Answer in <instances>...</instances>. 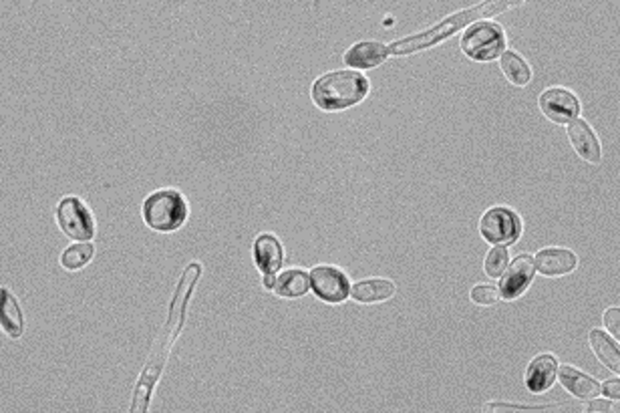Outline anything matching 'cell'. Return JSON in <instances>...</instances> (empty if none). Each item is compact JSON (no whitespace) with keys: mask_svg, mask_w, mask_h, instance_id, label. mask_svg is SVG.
<instances>
[{"mask_svg":"<svg viewBox=\"0 0 620 413\" xmlns=\"http://www.w3.org/2000/svg\"><path fill=\"white\" fill-rule=\"evenodd\" d=\"M199 277H202V265H199V262H190L186 270L181 272L176 293H173L171 296L168 319H165L163 327L155 335L150 355H147V361L143 365V371L142 375H139L137 388L134 391V401H131V408H129L131 413L134 411L143 413L147 411V408H150L155 383L157 380H160L165 363H168L170 351L173 345H176L180 331L183 329V323H186L190 296L191 293H194V286L199 280Z\"/></svg>","mask_w":620,"mask_h":413,"instance_id":"1","label":"cell"},{"mask_svg":"<svg viewBox=\"0 0 620 413\" xmlns=\"http://www.w3.org/2000/svg\"><path fill=\"white\" fill-rule=\"evenodd\" d=\"M518 5L520 3H479L476 6L466 8V11L448 16V19H443L441 23L433 24L431 29L412 34V37L401 39L397 42H393V45H387L389 55L403 57V55H413V52H419V51L431 49V47L438 45V42L448 41L451 34H456L458 31L464 29V26H467L469 23L486 19V16H492V14H500L504 11H508V8H514Z\"/></svg>","mask_w":620,"mask_h":413,"instance_id":"2","label":"cell"},{"mask_svg":"<svg viewBox=\"0 0 620 413\" xmlns=\"http://www.w3.org/2000/svg\"><path fill=\"white\" fill-rule=\"evenodd\" d=\"M369 89V77H365L359 71H351V69H340V71L320 75L312 83L310 98L319 109L338 113L365 101Z\"/></svg>","mask_w":620,"mask_h":413,"instance_id":"3","label":"cell"},{"mask_svg":"<svg viewBox=\"0 0 620 413\" xmlns=\"http://www.w3.org/2000/svg\"><path fill=\"white\" fill-rule=\"evenodd\" d=\"M190 206L186 196L173 188L152 192L142 204V218L155 232H176L188 222Z\"/></svg>","mask_w":620,"mask_h":413,"instance_id":"4","label":"cell"},{"mask_svg":"<svg viewBox=\"0 0 620 413\" xmlns=\"http://www.w3.org/2000/svg\"><path fill=\"white\" fill-rule=\"evenodd\" d=\"M461 51L471 61L487 63L505 52V33L500 24L492 21L471 24L461 37Z\"/></svg>","mask_w":620,"mask_h":413,"instance_id":"5","label":"cell"},{"mask_svg":"<svg viewBox=\"0 0 620 413\" xmlns=\"http://www.w3.org/2000/svg\"><path fill=\"white\" fill-rule=\"evenodd\" d=\"M55 220L59 230L71 240L91 242L97 232L95 216L81 198L63 196L55 208Z\"/></svg>","mask_w":620,"mask_h":413,"instance_id":"6","label":"cell"},{"mask_svg":"<svg viewBox=\"0 0 620 413\" xmlns=\"http://www.w3.org/2000/svg\"><path fill=\"white\" fill-rule=\"evenodd\" d=\"M523 224L518 212L508 206H494L479 220V234L484 240L500 246H510L520 240Z\"/></svg>","mask_w":620,"mask_h":413,"instance_id":"7","label":"cell"},{"mask_svg":"<svg viewBox=\"0 0 620 413\" xmlns=\"http://www.w3.org/2000/svg\"><path fill=\"white\" fill-rule=\"evenodd\" d=\"M310 291L329 305H340L351 296V283L343 270L333 265H319L310 270Z\"/></svg>","mask_w":620,"mask_h":413,"instance_id":"8","label":"cell"},{"mask_svg":"<svg viewBox=\"0 0 620 413\" xmlns=\"http://www.w3.org/2000/svg\"><path fill=\"white\" fill-rule=\"evenodd\" d=\"M536 275V262L534 257L530 254H520V257L514 258L508 268L504 270V275L500 277V296L505 301H514V298L522 296L528 291V286L532 283V278Z\"/></svg>","mask_w":620,"mask_h":413,"instance_id":"9","label":"cell"},{"mask_svg":"<svg viewBox=\"0 0 620 413\" xmlns=\"http://www.w3.org/2000/svg\"><path fill=\"white\" fill-rule=\"evenodd\" d=\"M540 111L554 123H570L580 113V101L564 87H550L540 95Z\"/></svg>","mask_w":620,"mask_h":413,"instance_id":"10","label":"cell"},{"mask_svg":"<svg viewBox=\"0 0 620 413\" xmlns=\"http://www.w3.org/2000/svg\"><path fill=\"white\" fill-rule=\"evenodd\" d=\"M252 252H254V262L262 277L278 275V270L284 265V246L274 234H258Z\"/></svg>","mask_w":620,"mask_h":413,"instance_id":"11","label":"cell"},{"mask_svg":"<svg viewBox=\"0 0 620 413\" xmlns=\"http://www.w3.org/2000/svg\"><path fill=\"white\" fill-rule=\"evenodd\" d=\"M566 134H569L570 144L574 147V152L578 154L584 162L588 164H600L602 160V147L595 131L588 126L584 119H574L566 127Z\"/></svg>","mask_w":620,"mask_h":413,"instance_id":"12","label":"cell"},{"mask_svg":"<svg viewBox=\"0 0 620 413\" xmlns=\"http://www.w3.org/2000/svg\"><path fill=\"white\" fill-rule=\"evenodd\" d=\"M558 375V359L552 353H542L532 359L523 383L532 393H544L552 388Z\"/></svg>","mask_w":620,"mask_h":413,"instance_id":"13","label":"cell"},{"mask_svg":"<svg viewBox=\"0 0 620 413\" xmlns=\"http://www.w3.org/2000/svg\"><path fill=\"white\" fill-rule=\"evenodd\" d=\"M389 57L387 45L379 41H361L345 51L343 61L353 69H375L385 63Z\"/></svg>","mask_w":620,"mask_h":413,"instance_id":"14","label":"cell"},{"mask_svg":"<svg viewBox=\"0 0 620 413\" xmlns=\"http://www.w3.org/2000/svg\"><path fill=\"white\" fill-rule=\"evenodd\" d=\"M536 268L544 277H564L578 265V258L572 250L566 249H544L536 254Z\"/></svg>","mask_w":620,"mask_h":413,"instance_id":"15","label":"cell"},{"mask_svg":"<svg viewBox=\"0 0 620 413\" xmlns=\"http://www.w3.org/2000/svg\"><path fill=\"white\" fill-rule=\"evenodd\" d=\"M558 380L564 385V390L572 393L574 398L578 399H595L600 393V383L587 373L578 371V369L572 365H558Z\"/></svg>","mask_w":620,"mask_h":413,"instance_id":"16","label":"cell"},{"mask_svg":"<svg viewBox=\"0 0 620 413\" xmlns=\"http://www.w3.org/2000/svg\"><path fill=\"white\" fill-rule=\"evenodd\" d=\"M397 293V286L389 278H365L351 286V298L359 305L385 303Z\"/></svg>","mask_w":620,"mask_h":413,"instance_id":"17","label":"cell"},{"mask_svg":"<svg viewBox=\"0 0 620 413\" xmlns=\"http://www.w3.org/2000/svg\"><path fill=\"white\" fill-rule=\"evenodd\" d=\"M0 324H3V331L11 339H21L24 335L26 321L24 313L21 309L19 301L13 295L11 288L3 286V305H0Z\"/></svg>","mask_w":620,"mask_h":413,"instance_id":"18","label":"cell"},{"mask_svg":"<svg viewBox=\"0 0 620 413\" xmlns=\"http://www.w3.org/2000/svg\"><path fill=\"white\" fill-rule=\"evenodd\" d=\"M273 291L281 298H301L310 291V272L304 268H288L276 275Z\"/></svg>","mask_w":620,"mask_h":413,"instance_id":"19","label":"cell"},{"mask_svg":"<svg viewBox=\"0 0 620 413\" xmlns=\"http://www.w3.org/2000/svg\"><path fill=\"white\" fill-rule=\"evenodd\" d=\"M590 349L595 351V355L602 365H606V369L615 371L618 375L620 371V355H618V341L613 337H608L605 331L595 329L590 331Z\"/></svg>","mask_w":620,"mask_h":413,"instance_id":"20","label":"cell"},{"mask_svg":"<svg viewBox=\"0 0 620 413\" xmlns=\"http://www.w3.org/2000/svg\"><path fill=\"white\" fill-rule=\"evenodd\" d=\"M500 67L508 81L516 87H526L532 81V69L526 63V59L520 57L518 52L505 51L500 61Z\"/></svg>","mask_w":620,"mask_h":413,"instance_id":"21","label":"cell"},{"mask_svg":"<svg viewBox=\"0 0 620 413\" xmlns=\"http://www.w3.org/2000/svg\"><path fill=\"white\" fill-rule=\"evenodd\" d=\"M93 257H95L93 242H77V244L67 246V249L60 252L59 262L65 270L75 272L89 265Z\"/></svg>","mask_w":620,"mask_h":413,"instance_id":"22","label":"cell"},{"mask_svg":"<svg viewBox=\"0 0 620 413\" xmlns=\"http://www.w3.org/2000/svg\"><path fill=\"white\" fill-rule=\"evenodd\" d=\"M510 265V252L505 246H495L490 252H487V257L484 260V270L487 277L492 278H500L504 275V270L508 268Z\"/></svg>","mask_w":620,"mask_h":413,"instance_id":"23","label":"cell"},{"mask_svg":"<svg viewBox=\"0 0 620 413\" xmlns=\"http://www.w3.org/2000/svg\"><path fill=\"white\" fill-rule=\"evenodd\" d=\"M486 411H580V408H574L569 406V403H564V406H536V408H528V406H510V403H490V406H486Z\"/></svg>","mask_w":620,"mask_h":413,"instance_id":"24","label":"cell"},{"mask_svg":"<svg viewBox=\"0 0 620 413\" xmlns=\"http://www.w3.org/2000/svg\"><path fill=\"white\" fill-rule=\"evenodd\" d=\"M471 301L479 306H492L497 303V298H500V291H497V286L494 285H476L471 288Z\"/></svg>","mask_w":620,"mask_h":413,"instance_id":"25","label":"cell"},{"mask_svg":"<svg viewBox=\"0 0 620 413\" xmlns=\"http://www.w3.org/2000/svg\"><path fill=\"white\" fill-rule=\"evenodd\" d=\"M618 316H620L618 306H610V309L605 311V327L610 333H613L616 339H618V333H620V329H618Z\"/></svg>","mask_w":620,"mask_h":413,"instance_id":"26","label":"cell"},{"mask_svg":"<svg viewBox=\"0 0 620 413\" xmlns=\"http://www.w3.org/2000/svg\"><path fill=\"white\" fill-rule=\"evenodd\" d=\"M620 381H618V377L616 380H608L605 381V385H602V391H605L610 399H616L618 401V395H620Z\"/></svg>","mask_w":620,"mask_h":413,"instance_id":"27","label":"cell"},{"mask_svg":"<svg viewBox=\"0 0 620 413\" xmlns=\"http://www.w3.org/2000/svg\"><path fill=\"white\" fill-rule=\"evenodd\" d=\"M590 401V406H588V411H615V408L610 406L608 401H597L595 399H588Z\"/></svg>","mask_w":620,"mask_h":413,"instance_id":"28","label":"cell"}]
</instances>
